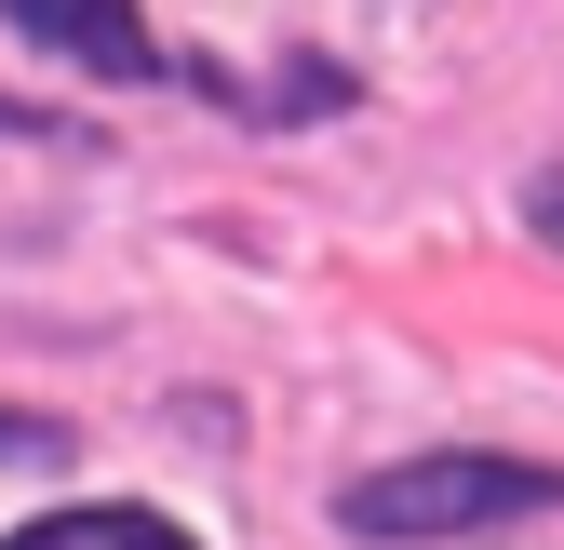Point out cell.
<instances>
[{
    "label": "cell",
    "instance_id": "6da1fadb",
    "mask_svg": "<svg viewBox=\"0 0 564 550\" xmlns=\"http://www.w3.org/2000/svg\"><path fill=\"white\" fill-rule=\"evenodd\" d=\"M564 484L524 457H403L377 484H349V524L364 537H470V524H511V510H551Z\"/></svg>",
    "mask_w": 564,
    "mask_h": 550
},
{
    "label": "cell",
    "instance_id": "7a4b0ae2",
    "mask_svg": "<svg viewBox=\"0 0 564 550\" xmlns=\"http://www.w3.org/2000/svg\"><path fill=\"white\" fill-rule=\"evenodd\" d=\"M14 28L54 41V54H82V67H108V81H149V67H162L134 0H14Z\"/></svg>",
    "mask_w": 564,
    "mask_h": 550
},
{
    "label": "cell",
    "instance_id": "277c9868",
    "mask_svg": "<svg viewBox=\"0 0 564 550\" xmlns=\"http://www.w3.org/2000/svg\"><path fill=\"white\" fill-rule=\"evenodd\" d=\"M538 216H551V242H564V188H538Z\"/></svg>",
    "mask_w": 564,
    "mask_h": 550
},
{
    "label": "cell",
    "instance_id": "3957f363",
    "mask_svg": "<svg viewBox=\"0 0 564 550\" xmlns=\"http://www.w3.org/2000/svg\"><path fill=\"white\" fill-rule=\"evenodd\" d=\"M14 550H188V537L149 524V510H54V524H28Z\"/></svg>",
    "mask_w": 564,
    "mask_h": 550
}]
</instances>
